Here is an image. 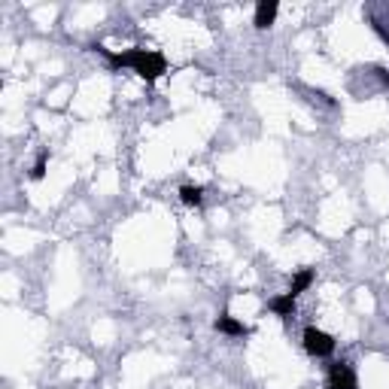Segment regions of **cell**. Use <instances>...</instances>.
Wrapping results in <instances>:
<instances>
[{
  "label": "cell",
  "mask_w": 389,
  "mask_h": 389,
  "mask_svg": "<svg viewBox=\"0 0 389 389\" xmlns=\"http://www.w3.org/2000/svg\"><path fill=\"white\" fill-rule=\"evenodd\" d=\"M91 49L97 52V55L106 58V67L110 70H122V67H131V70L140 76V79L146 82H155L162 73H167V58L162 52L155 49H140V46H134V49H125V52H113L106 49V46H91Z\"/></svg>",
  "instance_id": "1"
},
{
  "label": "cell",
  "mask_w": 389,
  "mask_h": 389,
  "mask_svg": "<svg viewBox=\"0 0 389 389\" xmlns=\"http://www.w3.org/2000/svg\"><path fill=\"white\" fill-rule=\"evenodd\" d=\"M180 201L186 204V207H201L204 189H201V186H182V189H180Z\"/></svg>",
  "instance_id": "8"
},
{
  "label": "cell",
  "mask_w": 389,
  "mask_h": 389,
  "mask_svg": "<svg viewBox=\"0 0 389 389\" xmlns=\"http://www.w3.org/2000/svg\"><path fill=\"white\" fill-rule=\"evenodd\" d=\"M213 329L219 334H228V338H247L249 334V325H243L240 319H234L231 314H219L216 323H213Z\"/></svg>",
  "instance_id": "4"
},
{
  "label": "cell",
  "mask_w": 389,
  "mask_h": 389,
  "mask_svg": "<svg viewBox=\"0 0 389 389\" xmlns=\"http://www.w3.org/2000/svg\"><path fill=\"white\" fill-rule=\"evenodd\" d=\"M334 347H338V341H334L329 332L316 329V325H307V329H304V350H307L310 356L325 359V356L334 353Z\"/></svg>",
  "instance_id": "2"
},
{
  "label": "cell",
  "mask_w": 389,
  "mask_h": 389,
  "mask_svg": "<svg viewBox=\"0 0 389 389\" xmlns=\"http://www.w3.org/2000/svg\"><path fill=\"white\" fill-rule=\"evenodd\" d=\"M325 389H359V377H356L350 362H334L325 377Z\"/></svg>",
  "instance_id": "3"
},
{
  "label": "cell",
  "mask_w": 389,
  "mask_h": 389,
  "mask_svg": "<svg viewBox=\"0 0 389 389\" xmlns=\"http://www.w3.org/2000/svg\"><path fill=\"white\" fill-rule=\"evenodd\" d=\"M277 12H280V3H277V0H258L253 25H256L258 30L271 28V25H274V19H277Z\"/></svg>",
  "instance_id": "5"
},
{
  "label": "cell",
  "mask_w": 389,
  "mask_h": 389,
  "mask_svg": "<svg viewBox=\"0 0 389 389\" xmlns=\"http://www.w3.org/2000/svg\"><path fill=\"white\" fill-rule=\"evenodd\" d=\"M268 310H271V314H277L280 319H289V316L295 314V298L289 292L286 295H277V298L268 301Z\"/></svg>",
  "instance_id": "7"
},
{
  "label": "cell",
  "mask_w": 389,
  "mask_h": 389,
  "mask_svg": "<svg viewBox=\"0 0 389 389\" xmlns=\"http://www.w3.org/2000/svg\"><path fill=\"white\" fill-rule=\"evenodd\" d=\"M314 280H316L314 268H301V271L292 277V286H289V295H292V298H298L301 292H307V289L314 286Z\"/></svg>",
  "instance_id": "6"
},
{
  "label": "cell",
  "mask_w": 389,
  "mask_h": 389,
  "mask_svg": "<svg viewBox=\"0 0 389 389\" xmlns=\"http://www.w3.org/2000/svg\"><path fill=\"white\" fill-rule=\"evenodd\" d=\"M46 167H49V152H40L37 164L30 167V180H43L46 177Z\"/></svg>",
  "instance_id": "9"
}]
</instances>
